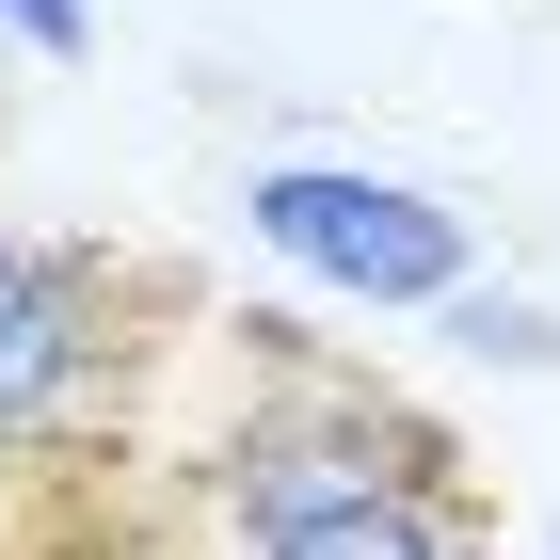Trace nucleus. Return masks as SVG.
Listing matches in <instances>:
<instances>
[{
  "label": "nucleus",
  "mask_w": 560,
  "mask_h": 560,
  "mask_svg": "<svg viewBox=\"0 0 560 560\" xmlns=\"http://www.w3.org/2000/svg\"><path fill=\"white\" fill-rule=\"evenodd\" d=\"M161 320H176V272L161 257L0 224V497L96 480L113 448H129L144 385H161V352H176Z\"/></svg>",
  "instance_id": "1"
},
{
  "label": "nucleus",
  "mask_w": 560,
  "mask_h": 560,
  "mask_svg": "<svg viewBox=\"0 0 560 560\" xmlns=\"http://www.w3.org/2000/svg\"><path fill=\"white\" fill-rule=\"evenodd\" d=\"M241 224H257L304 289L369 304V320H432L480 272V224L432 176H385V161H257L241 176Z\"/></svg>",
  "instance_id": "2"
},
{
  "label": "nucleus",
  "mask_w": 560,
  "mask_h": 560,
  "mask_svg": "<svg viewBox=\"0 0 560 560\" xmlns=\"http://www.w3.org/2000/svg\"><path fill=\"white\" fill-rule=\"evenodd\" d=\"M224 560H497V528H480V480H352L224 528Z\"/></svg>",
  "instance_id": "3"
},
{
  "label": "nucleus",
  "mask_w": 560,
  "mask_h": 560,
  "mask_svg": "<svg viewBox=\"0 0 560 560\" xmlns=\"http://www.w3.org/2000/svg\"><path fill=\"white\" fill-rule=\"evenodd\" d=\"M0 560H192V528L144 513L129 480H33V497H0Z\"/></svg>",
  "instance_id": "4"
},
{
  "label": "nucleus",
  "mask_w": 560,
  "mask_h": 560,
  "mask_svg": "<svg viewBox=\"0 0 560 560\" xmlns=\"http://www.w3.org/2000/svg\"><path fill=\"white\" fill-rule=\"evenodd\" d=\"M432 320H448L480 369H560V304H545V289H497V272H465Z\"/></svg>",
  "instance_id": "5"
},
{
  "label": "nucleus",
  "mask_w": 560,
  "mask_h": 560,
  "mask_svg": "<svg viewBox=\"0 0 560 560\" xmlns=\"http://www.w3.org/2000/svg\"><path fill=\"white\" fill-rule=\"evenodd\" d=\"M0 48H33V65H81V48H96V0H0Z\"/></svg>",
  "instance_id": "6"
},
{
  "label": "nucleus",
  "mask_w": 560,
  "mask_h": 560,
  "mask_svg": "<svg viewBox=\"0 0 560 560\" xmlns=\"http://www.w3.org/2000/svg\"><path fill=\"white\" fill-rule=\"evenodd\" d=\"M545 560H560V513H545Z\"/></svg>",
  "instance_id": "7"
}]
</instances>
